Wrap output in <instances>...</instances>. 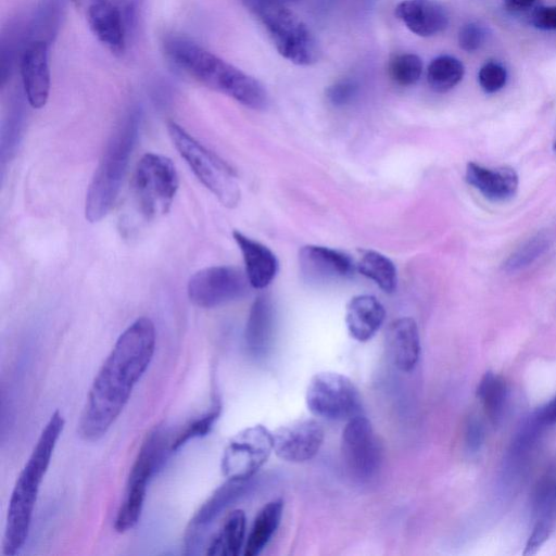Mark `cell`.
Wrapping results in <instances>:
<instances>
[{"mask_svg":"<svg viewBox=\"0 0 556 556\" xmlns=\"http://www.w3.org/2000/svg\"><path fill=\"white\" fill-rule=\"evenodd\" d=\"M155 341L148 317H139L119 334L87 394L77 427L81 439L93 442L105 435L148 369Z\"/></svg>","mask_w":556,"mask_h":556,"instance_id":"1","label":"cell"},{"mask_svg":"<svg viewBox=\"0 0 556 556\" xmlns=\"http://www.w3.org/2000/svg\"><path fill=\"white\" fill-rule=\"evenodd\" d=\"M170 61L206 87L222 92L252 110H265L268 93L254 77L184 37H170L164 45Z\"/></svg>","mask_w":556,"mask_h":556,"instance_id":"2","label":"cell"},{"mask_svg":"<svg viewBox=\"0 0 556 556\" xmlns=\"http://www.w3.org/2000/svg\"><path fill=\"white\" fill-rule=\"evenodd\" d=\"M64 424L60 410L52 413L17 477L9 501L2 543L7 556L16 555L28 538L39 488Z\"/></svg>","mask_w":556,"mask_h":556,"instance_id":"3","label":"cell"},{"mask_svg":"<svg viewBox=\"0 0 556 556\" xmlns=\"http://www.w3.org/2000/svg\"><path fill=\"white\" fill-rule=\"evenodd\" d=\"M140 127V114L131 110L111 136L89 184L85 216L90 223L101 220L112 208L135 148Z\"/></svg>","mask_w":556,"mask_h":556,"instance_id":"4","label":"cell"},{"mask_svg":"<svg viewBox=\"0 0 556 556\" xmlns=\"http://www.w3.org/2000/svg\"><path fill=\"white\" fill-rule=\"evenodd\" d=\"M265 28L280 55L295 65L308 66L320 56L319 45L306 24L279 0H241Z\"/></svg>","mask_w":556,"mask_h":556,"instance_id":"5","label":"cell"},{"mask_svg":"<svg viewBox=\"0 0 556 556\" xmlns=\"http://www.w3.org/2000/svg\"><path fill=\"white\" fill-rule=\"evenodd\" d=\"M172 442L169 432L161 426L146 435L130 469L124 497L115 517L114 529L118 533L127 532L138 523L148 484L173 452Z\"/></svg>","mask_w":556,"mask_h":556,"instance_id":"6","label":"cell"},{"mask_svg":"<svg viewBox=\"0 0 556 556\" xmlns=\"http://www.w3.org/2000/svg\"><path fill=\"white\" fill-rule=\"evenodd\" d=\"M169 137L198 179L226 207H236L241 191L235 170L175 122L167 124Z\"/></svg>","mask_w":556,"mask_h":556,"instance_id":"7","label":"cell"},{"mask_svg":"<svg viewBox=\"0 0 556 556\" xmlns=\"http://www.w3.org/2000/svg\"><path fill=\"white\" fill-rule=\"evenodd\" d=\"M173 162L161 154L146 153L137 164L132 190L140 212L147 218L166 214L178 190Z\"/></svg>","mask_w":556,"mask_h":556,"instance_id":"8","label":"cell"},{"mask_svg":"<svg viewBox=\"0 0 556 556\" xmlns=\"http://www.w3.org/2000/svg\"><path fill=\"white\" fill-rule=\"evenodd\" d=\"M308 410L327 420H349L359 415L361 396L353 381L339 372L315 374L306 388Z\"/></svg>","mask_w":556,"mask_h":556,"instance_id":"9","label":"cell"},{"mask_svg":"<svg viewBox=\"0 0 556 556\" xmlns=\"http://www.w3.org/2000/svg\"><path fill=\"white\" fill-rule=\"evenodd\" d=\"M273 451L271 431L260 424L247 427L226 445L220 462L222 473L227 479H252Z\"/></svg>","mask_w":556,"mask_h":556,"instance_id":"10","label":"cell"},{"mask_svg":"<svg viewBox=\"0 0 556 556\" xmlns=\"http://www.w3.org/2000/svg\"><path fill=\"white\" fill-rule=\"evenodd\" d=\"M341 454L353 478L374 479L382 462V447L368 418L356 415L348 420L341 435Z\"/></svg>","mask_w":556,"mask_h":556,"instance_id":"11","label":"cell"},{"mask_svg":"<svg viewBox=\"0 0 556 556\" xmlns=\"http://www.w3.org/2000/svg\"><path fill=\"white\" fill-rule=\"evenodd\" d=\"M249 286L245 271L232 266H212L190 277L187 293L195 306L213 308L244 298Z\"/></svg>","mask_w":556,"mask_h":556,"instance_id":"12","label":"cell"},{"mask_svg":"<svg viewBox=\"0 0 556 556\" xmlns=\"http://www.w3.org/2000/svg\"><path fill=\"white\" fill-rule=\"evenodd\" d=\"M135 10V0H88L87 21L100 42L112 52L122 53Z\"/></svg>","mask_w":556,"mask_h":556,"instance_id":"13","label":"cell"},{"mask_svg":"<svg viewBox=\"0 0 556 556\" xmlns=\"http://www.w3.org/2000/svg\"><path fill=\"white\" fill-rule=\"evenodd\" d=\"M324 439V428L317 420H292L273 432L274 452L282 460L304 463L319 452Z\"/></svg>","mask_w":556,"mask_h":556,"instance_id":"14","label":"cell"},{"mask_svg":"<svg viewBox=\"0 0 556 556\" xmlns=\"http://www.w3.org/2000/svg\"><path fill=\"white\" fill-rule=\"evenodd\" d=\"M299 266L302 278L317 287L346 280L356 267L348 254L321 245L302 247Z\"/></svg>","mask_w":556,"mask_h":556,"instance_id":"15","label":"cell"},{"mask_svg":"<svg viewBox=\"0 0 556 556\" xmlns=\"http://www.w3.org/2000/svg\"><path fill=\"white\" fill-rule=\"evenodd\" d=\"M25 97L34 109L46 105L50 93L49 48L43 40L28 43L21 59Z\"/></svg>","mask_w":556,"mask_h":556,"instance_id":"16","label":"cell"},{"mask_svg":"<svg viewBox=\"0 0 556 556\" xmlns=\"http://www.w3.org/2000/svg\"><path fill=\"white\" fill-rule=\"evenodd\" d=\"M250 481L251 479H227V481L218 486L202 504L186 529L185 545L189 552L192 553V549L203 536L207 526H210L224 509L243 496L251 485Z\"/></svg>","mask_w":556,"mask_h":556,"instance_id":"17","label":"cell"},{"mask_svg":"<svg viewBox=\"0 0 556 556\" xmlns=\"http://www.w3.org/2000/svg\"><path fill=\"white\" fill-rule=\"evenodd\" d=\"M395 16L414 34L431 37L448 25V13L438 0H403L394 10Z\"/></svg>","mask_w":556,"mask_h":556,"instance_id":"18","label":"cell"},{"mask_svg":"<svg viewBox=\"0 0 556 556\" xmlns=\"http://www.w3.org/2000/svg\"><path fill=\"white\" fill-rule=\"evenodd\" d=\"M275 330V308L268 295L257 296L251 305L244 329L249 354L256 359L267 356Z\"/></svg>","mask_w":556,"mask_h":556,"instance_id":"19","label":"cell"},{"mask_svg":"<svg viewBox=\"0 0 556 556\" xmlns=\"http://www.w3.org/2000/svg\"><path fill=\"white\" fill-rule=\"evenodd\" d=\"M466 181L494 202L510 200L517 192L519 180L510 167L489 168L477 163L467 164Z\"/></svg>","mask_w":556,"mask_h":556,"instance_id":"20","label":"cell"},{"mask_svg":"<svg viewBox=\"0 0 556 556\" xmlns=\"http://www.w3.org/2000/svg\"><path fill=\"white\" fill-rule=\"evenodd\" d=\"M232 237L242 253L245 274L251 287L256 289L266 288L278 271L276 255L269 248L239 230H233Z\"/></svg>","mask_w":556,"mask_h":556,"instance_id":"21","label":"cell"},{"mask_svg":"<svg viewBox=\"0 0 556 556\" xmlns=\"http://www.w3.org/2000/svg\"><path fill=\"white\" fill-rule=\"evenodd\" d=\"M384 318L386 309L374 295H356L346 305V329L358 342L371 340L382 326Z\"/></svg>","mask_w":556,"mask_h":556,"instance_id":"22","label":"cell"},{"mask_svg":"<svg viewBox=\"0 0 556 556\" xmlns=\"http://www.w3.org/2000/svg\"><path fill=\"white\" fill-rule=\"evenodd\" d=\"M387 344L394 366L404 372L413 370L420 354L416 321L410 317L393 320L388 328Z\"/></svg>","mask_w":556,"mask_h":556,"instance_id":"23","label":"cell"},{"mask_svg":"<svg viewBox=\"0 0 556 556\" xmlns=\"http://www.w3.org/2000/svg\"><path fill=\"white\" fill-rule=\"evenodd\" d=\"M283 507V500L275 498L258 510L245 540L244 556H256L265 548L280 525Z\"/></svg>","mask_w":556,"mask_h":556,"instance_id":"24","label":"cell"},{"mask_svg":"<svg viewBox=\"0 0 556 556\" xmlns=\"http://www.w3.org/2000/svg\"><path fill=\"white\" fill-rule=\"evenodd\" d=\"M247 518L242 509L231 510L219 531L212 538L206 554L212 556H238L245 544Z\"/></svg>","mask_w":556,"mask_h":556,"instance_id":"25","label":"cell"},{"mask_svg":"<svg viewBox=\"0 0 556 556\" xmlns=\"http://www.w3.org/2000/svg\"><path fill=\"white\" fill-rule=\"evenodd\" d=\"M477 396L491 422L497 426L506 407L507 386L505 380L492 371L485 372L478 384Z\"/></svg>","mask_w":556,"mask_h":556,"instance_id":"26","label":"cell"},{"mask_svg":"<svg viewBox=\"0 0 556 556\" xmlns=\"http://www.w3.org/2000/svg\"><path fill=\"white\" fill-rule=\"evenodd\" d=\"M356 268L372 280L382 291L392 293L396 289L397 274L393 262L376 251H366Z\"/></svg>","mask_w":556,"mask_h":556,"instance_id":"27","label":"cell"},{"mask_svg":"<svg viewBox=\"0 0 556 556\" xmlns=\"http://www.w3.org/2000/svg\"><path fill=\"white\" fill-rule=\"evenodd\" d=\"M463 63L452 55H440L433 59L427 68L429 87L439 93L453 89L464 77Z\"/></svg>","mask_w":556,"mask_h":556,"instance_id":"28","label":"cell"},{"mask_svg":"<svg viewBox=\"0 0 556 556\" xmlns=\"http://www.w3.org/2000/svg\"><path fill=\"white\" fill-rule=\"evenodd\" d=\"M552 238L548 232L540 231L527 239L504 262L507 273L522 270L538 261L551 247Z\"/></svg>","mask_w":556,"mask_h":556,"instance_id":"29","label":"cell"},{"mask_svg":"<svg viewBox=\"0 0 556 556\" xmlns=\"http://www.w3.org/2000/svg\"><path fill=\"white\" fill-rule=\"evenodd\" d=\"M534 521L554 526L556 519V469L545 473L535 485L532 496Z\"/></svg>","mask_w":556,"mask_h":556,"instance_id":"30","label":"cell"},{"mask_svg":"<svg viewBox=\"0 0 556 556\" xmlns=\"http://www.w3.org/2000/svg\"><path fill=\"white\" fill-rule=\"evenodd\" d=\"M388 73L396 85L402 87L413 86L422 74V61L414 53L396 54L389 62Z\"/></svg>","mask_w":556,"mask_h":556,"instance_id":"31","label":"cell"},{"mask_svg":"<svg viewBox=\"0 0 556 556\" xmlns=\"http://www.w3.org/2000/svg\"><path fill=\"white\" fill-rule=\"evenodd\" d=\"M222 405L217 402L208 412L186 425L176 438L173 439L172 451H177L189 440L201 438L210 433L214 424L218 419Z\"/></svg>","mask_w":556,"mask_h":556,"instance_id":"32","label":"cell"},{"mask_svg":"<svg viewBox=\"0 0 556 556\" xmlns=\"http://www.w3.org/2000/svg\"><path fill=\"white\" fill-rule=\"evenodd\" d=\"M478 80L484 92H497L507 81L506 68L498 62H486L479 71Z\"/></svg>","mask_w":556,"mask_h":556,"instance_id":"33","label":"cell"},{"mask_svg":"<svg viewBox=\"0 0 556 556\" xmlns=\"http://www.w3.org/2000/svg\"><path fill=\"white\" fill-rule=\"evenodd\" d=\"M358 88V84L354 79H340L327 88L326 97L332 105L344 106L356 98Z\"/></svg>","mask_w":556,"mask_h":556,"instance_id":"34","label":"cell"},{"mask_svg":"<svg viewBox=\"0 0 556 556\" xmlns=\"http://www.w3.org/2000/svg\"><path fill=\"white\" fill-rule=\"evenodd\" d=\"M486 36L488 33L483 25L470 22L459 29L458 45L466 52H475L483 46Z\"/></svg>","mask_w":556,"mask_h":556,"instance_id":"35","label":"cell"},{"mask_svg":"<svg viewBox=\"0 0 556 556\" xmlns=\"http://www.w3.org/2000/svg\"><path fill=\"white\" fill-rule=\"evenodd\" d=\"M484 440V429L481 420L475 416L470 417L465 428V443L471 453L480 450Z\"/></svg>","mask_w":556,"mask_h":556,"instance_id":"36","label":"cell"},{"mask_svg":"<svg viewBox=\"0 0 556 556\" xmlns=\"http://www.w3.org/2000/svg\"><path fill=\"white\" fill-rule=\"evenodd\" d=\"M554 526L534 521V526L532 532L527 541L523 555H533L539 548L544 544V542L549 538Z\"/></svg>","mask_w":556,"mask_h":556,"instance_id":"37","label":"cell"},{"mask_svg":"<svg viewBox=\"0 0 556 556\" xmlns=\"http://www.w3.org/2000/svg\"><path fill=\"white\" fill-rule=\"evenodd\" d=\"M534 27L542 30H556V5L539 7L531 15Z\"/></svg>","mask_w":556,"mask_h":556,"instance_id":"38","label":"cell"},{"mask_svg":"<svg viewBox=\"0 0 556 556\" xmlns=\"http://www.w3.org/2000/svg\"><path fill=\"white\" fill-rule=\"evenodd\" d=\"M538 416L544 426L556 424V397L543 407Z\"/></svg>","mask_w":556,"mask_h":556,"instance_id":"39","label":"cell"},{"mask_svg":"<svg viewBox=\"0 0 556 556\" xmlns=\"http://www.w3.org/2000/svg\"><path fill=\"white\" fill-rule=\"evenodd\" d=\"M536 0H506V7L513 11H521L532 7Z\"/></svg>","mask_w":556,"mask_h":556,"instance_id":"40","label":"cell"},{"mask_svg":"<svg viewBox=\"0 0 556 556\" xmlns=\"http://www.w3.org/2000/svg\"><path fill=\"white\" fill-rule=\"evenodd\" d=\"M279 1H281V2H283V3H290V2H296V1H299V0H279Z\"/></svg>","mask_w":556,"mask_h":556,"instance_id":"41","label":"cell"},{"mask_svg":"<svg viewBox=\"0 0 556 556\" xmlns=\"http://www.w3.org/2000/svg\"><path fill=\"white\" fill-rule=\"evenodd\" d=\"M553 149L556 152V141L554 142Z\"/></svg>","mask_w":556,"mask_h":556,"instance_id":"42","label":"cell"}]
</instances>
